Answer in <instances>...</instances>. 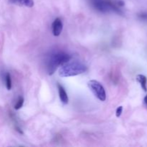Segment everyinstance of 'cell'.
Here are the masks:
<instances>
[{"instance_id": "obj_1", "label": "cell", "mask_w": 147, "mask_h": 147, "mask_svg": "<svg viewBox=\"0 0 147 147\" xmlns=\"http://www.w3.org/2000/svg\"><path fill=\"white\" fill-rule=\"evenodd\" d=\"M86 70L87 67L80 62H67L62 65L61 68L59 70V75L61 77H70L82 74Z\"/></svg>"}, {"instance_id": "obj_2", "label": "cell", "mask_w": 147, "mask_h": 147, "mask_svg": "<svg viewBox=\"0 0 147 147\" xmlns=\"http://www.w3.org/2000/svg\"><path fill=\"white\" fill-rule=\"evenodd\" d=\"M71 56L63 52L56 53L50 55L47 63V73L49 75H53L55 72L58 66L63 65L65 63L70 61Z\"/></svg>"}, {"instance_id": "obj_3", "label": "cell", "mask_w": 147, "mask_h": 147, "mask_svg": "<svg viewBox=\"0 0 147 147\" xmlns=\"http://www.w3.org/2000/svg\"><path fill=\"white\" fill-rule=\"evenodd\" d=\"M89 88L90 89L93 94L100 101H105L106 99V93L103 86L98 81L91 80L88 83Z\"/></svg>"}, {"instance_id": "obj_4", "label": "cell", "mask_w": 147, "mask_h": 147, "mask_svg": "<svg viewBox=\"0 0 147 147\" xmlns=\"http://www.w3.org/2000/svg\"><path fill=\"white\" fill-rule=\"evenodd\" d=\"M93 5L95 8L102 12H108L110 11H115L119 12V10L116 6L112 3L109 2L106 0H93Z\"/></svg>"}, {"instance_id": "obj_5", "label": "cell", "mask_w": 147, "mask_h": 147, "mask_svg": "<svg viewBox=\"0 0 147 147\" xmlns=\"http://www.w3.org/2000/svg\"><path fill=\"white\" fill-rule=\"evenodd\" d=\"M63 24L61 19L56 18L53 22V24H52V29H53V33L54 36L57 37V36H59L61 34L62 30H63Z\"/></svg>"}, {"instance_id": "obj_6", "label": "cell", "mask_w": 147, "mask_h": 147, "mask_svg": "<svg viewBox=\"0 0 147 147\" xmlns=\"http://www.w3.org/2000/svg\"><path fill=\"white\" fill-rule=\"evenodd\" d=\"M57 88H58V93L59 96H60V99L61 100L62 103L64 104H67L68 103V96H67V93H66L65 90L64 88L61 86L60 84H57Z\"/></svg>"}, {"instance_id": "obj_7", "label": "cell", "mask_w": 147, "mask_h": 147, "mask_svg": "<svg viewBox=\"0 0 147 147\" xmlns=\"http://www.w3.org/2000/svg\"><path fill=\"white\" fill-rule=\"evenodd\" d=\"M11 4H17L19 6H24L27 7H32L34 6L33 0H9Z\"/></svg>"}, {"instance_id": "obj_8", "label": "cell", "mask_w": 147, "mask_h": 147, "mask_svg": "<svg viewBox=\"0 0 147 147\" xmlns=\"http://www.w3.org/2000/svg\"><path fill=\"white\" fill-rule=\"evenodd\" d=\"M136 80L140 83L142 89L146 92L147 90V87H146L147 78L146 76H144V75H138V76H136Z\"/></svg>"}, {"instance_id": "obj_9", "label": "cell", "mask_w": 147, "mask_h": 147, "mask_svg": "<svg viewBox=\"0 0 147 147\" xmlns=\"http://www.w3.org/2000/svg\"><path fill=\"white\" fill-rule=\"evenodd\" d=\"M5 83L6 88L7 90H10L11 89V79L9 73H7L5 76Z\"/></svg>"}, {"instance_id": "obj_10", "label": "cell", "mask_w": 147, "mask_h": 147, "mask_svg": "<svg viewBox=\"0 0 147 147\" xmlns=\"http://www.w3.org/2000/svg\"><path fill=\"white\" fill-rule=\"evenodd\" d=\"M23 104H24V98H23V97L20 96V97L18 98L17 103L14 105V109L16 110H19V109H20L22 107Z\"/></svg>"}, {"instance_id": "obj_11", "label": "cell", "mask_w": 147, "mask_h": 147, "mask_svg": "<svg viewBox=\"0 0 147 147\" xmlns=\"http://www.w3.org/2000/svg\"><path fill=\"white\" fill-rule=\"evenodd\" d=\"M122 112H123V107L122 106H119L117 109H116V117H120L121 115L122 114Z\"/></svg>"}, {"instance_id": "obj_12", "label": "cell", "mask_w": 147, "mask_h": 147, "mask_svg": "<svg viewBox=\"0 0 147 147\" xmlns=\"http://www.w3.org/2000/svg\"><path fill=\"white\" fill-rule=\"evenodd\" d=\"M144 103H145V105H146V106L147 107V95L146 96H145V98H144Z\"/></svg>"}]
</instances>
